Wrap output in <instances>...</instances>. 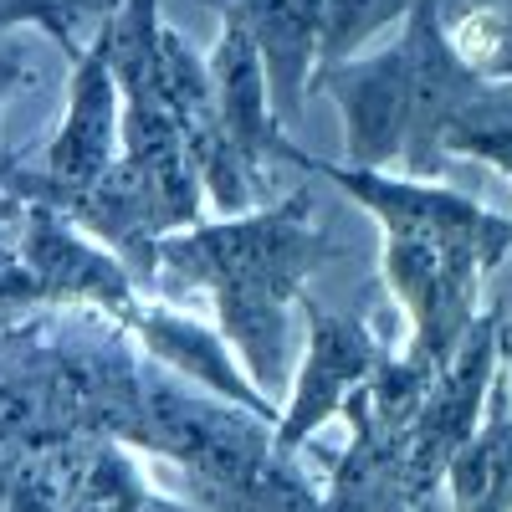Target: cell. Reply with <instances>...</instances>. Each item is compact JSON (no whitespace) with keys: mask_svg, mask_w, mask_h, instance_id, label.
<instances>
[{"mask_svg":"<svg viewBox=\"0 0 512 512\" xmlns=\"http://www.w3.org/2000/svg\"><path fill=\"white\" fill-rule=\"evenodd\" d=\"M333 246L313 231L308 190L282 205L190 226L159 241V277L205 287L216 297L221 338L272 405L292 390V313L303 308V282L328 262Z\"/></svg>","mask_w":512,"mask_h":512,"instance_id":"6da1fadb","label":"cell"},{"mask_svg":"<svg viewBox=\"0 0 512 512\" xmlns=\"http://www.w3.org/2000/svg\"><path fill=\"white\" fill-rule=\"evenodd\" d=\"M287 164H303L328 185L344 190L364 216L384 236H405V241H466V246H487L497 256L512 251V216H497L482 200L446 190L436 180H415L400 169H359V164H333L308 149H292Z\"/></svg>","mask_w":512,"mask_h":512,"instance_id":"7a4b0ae2","label":"cell"},{"mask_svg":"<svg viewBox=\"0 0 512 512\" xmlns=\"http://www.w3.org/2000/svg\"><path fill=\"white\" fill-rule=\"evenodd\" d=\"M118 159H123V93L108 67L103 41H93V47H82L72 57L67 113H62L57 139L47 144L41 175H16L11 190L21 195V205L62 210L72 195L98 185Z\"/></svg>","mask_w":512,"mask_h":512,"instance_id":"3957f363","label":"cell"},{"mask_svg":"<svg viewBox=\"0 0 512 512\" xmlns=\"http://www.w3.org/2000/svg\"><path fill=\"white\" fill-rule=\"evenodd\" d=\"M303 323H308V349H303V364L292 374V390H287L277 436H272L277 456H292L308 436H318L379 369H390L379 338L359 318L303 303Z\"/></svg>","mask_w":512,"mask_h":512,"instance_id":"277c9868","label":"cell"},{"mask_svg":"<svg viewBox=\"0 0 512 512\" xmlns=\"http://www.w3.org/2000/svg\"><path fill=\"white\" fill-rule=\"evenodd\" d=\"M405 47V72H410V149L400 175L415 180H436L446 164V134L451 123L477 103L487 88V77H477L451 47L446 21H441V0H420L415 16L400 31Z\"/></svg>","mask_w":512,"mask_h":512,"instance_id":"5b68a950","label":"cell"},{"mask_svg":"<svg viewBox=\"0 0 512 512\" xmlns=\"http://www.w3.org/2000/svg\"><path fill=\"white\" fill-rule=\"evenodd\" d=\"M313 93L344 118V149L359 169H405L410 149V72L400 36L354 62L318 67Z\"/></svg>","mask_w":512,"mask_h":512,"instance_id":"8992f818","label":"cell"},{"mask_svg":"<svg viewBox=\"0 0 512 512\" xmlns=\"http://www.w3.org/2000/svg\"><path fill=\"white\" fill-rule=\"evenodd\" d=\"M21 272L36 297H57V303H88L103 313H118L128 323L134 313V272L118 256L88 236H77L62 210L26 205V241H21Z\"/></svg>","mask_w":512,"mask_h":512,"instance_id":"52a82bcc","label":"cell"},{"mask_svg":"<svg viewBox=\"0 0 512 512\" xmlns=\"http://www.w3.org/2000/svg\"><path fill=\"white\" fill-rule=\"evenodd\" d=\"M210 11L221 16V26L246 31L267 67L272 108L287 128H297L313 93V77L323 67V36H318V11H308L303 0H210Z\"/></svg>","mask_w":512,"mask_h":512,"instance_id":"ba28073f","label":"cell"},{"mask_svg":"<svg viewBox=\"0 0 512 512\" xmlns=\"http://www.w3.org/2000/svg\"><path fill=\"white\" fill-rule=\"evenodd\" d=\"M128 328L144 338L149 359H159L164 369H180L185 379L205 384L210 395H221L226 405L246 410L251 420H267V425L282 420V405H272L262 390H256L251 374L236 359V349L226 344L216 328H205V323H195V318H185L175 308H159V303L134 308V313H128Z\"/></svg>","mask_w":512,"mask_h":512,"instance_id":"9c48e42d","label":"cell"},{"mask_svg":"<svg viewBox=\"0 0 512 512\" xmlns=\"http://www.w3.org/2000/svg\"><path fill=\"white\" fill-rule=\"evenodd\" d=\"M210 77H216V113L226 139L241 149V159L256 175H272V164L292 159V134L272 108V88H267V67L256 57V47L246 41V31L221 26V41L210 52Z\"/></svg>","mask_w":512,"mask_h":512,"instance_id":"30bf717a","label":"cell"},{"mask_svg":"<svg viewBox=\"0 0 512 512\" xmlns=\"http://www.w3.org/2000/svg\"><path fill=\"white\" fill-rule=\"evenodd\" d=\"M451 512H512V384H492L487 415L446 472Z\"/></svg>","mask_w":512,"mask_h":512,"instance_id":"8fae6325","label":"cell"},{"mask_svg":"<svg viewBox=\"0 0 512 512\" xmlns=\"http://www.w3.org/2000/svg\"><path fill=\"white\" fill-rule=\"evenodd\" d=\"M441 21L466 67L512 88V0H441Z\"/></svg>","mask_w":512,"mask_h":512,"instance_id":"7c38bea8","label":"cell"},{"mask_svg":"<svg viewBox=\"0 0 512 512\" xmlns=\"http://www.w3.org/2000/svg\"><path fill=\"white\" fill-rule=\"evenodd\" d=\"M415 6L420 0H323V21H318L323 67L364 57V47L384 31L400 36L405 21L415 16Z\"/></svg>","mask_w":512,"mask_h":512,"instance_id":"4fadbf2b","label":"cell"},{"mask_svg":"<svg viewBox=\"0 0 512 512\" xmlns=\"http://www.w3.org/2000/svg\"><path fill=\"white\" fill-rule=\"evenodd\" d=\"M446 159H477L512 175V88L507 82H487L477 103L451 123Z\"/></svg>","mask_w":512,"mask_h":512,"instance_id":"5bb4252c","label":"cell"},{"mask_svg":"<svg viewBox=\"0 0 512 512\" xmlns=\"http://www.w3.org/2000/svg\"><path fill=\"white\" fill-rule=\"evenodd\" d=\"M108 11L113 6H103V0H0V36L16 31V26H36V31H47L67 57H77L82 52L77 21L108 16Z\"/></svg>","mask_w":512,"mask_h":512,"instance_id":"9a60e30c","label":"cell"},{"mask_svg":"<svg viewBox=\"0 0 512 512\" xmlns=\"http://www.w3.org/2000/svg\"><path fill=\"white\" fill-rule=\"evenodd\" d=\"M502 374H507V384H512V323L502 318Z\"/></svg>","mask_w":512,"mask_h":512,"instance_id":"2e32d148","label":"cell"},{"mask_svg":"<svg viewBox=\"0 0 512 512\" xmlns=\"http://www.w3.org/2000/svg\"><path fill=\"white\" fill-rule=\"evenodd\" d=\"M11 77H16V62H11V57H0V98H6V88H11Z\"/></svg>","mask_w":512,"mask_h":512,"instance_id":"e0dca14e","label":"cell"},{"mask_svg":"<svg viewBox=\"0 0 512 512\" xmlns=\"http://www.w3.org/2000/svg\"><path fill=\"white\" fill-rule=\"evenodd\" d=\"M287 512H333V507H323V502L308 497V502H297V507H287Z\"/></svg>","mask_w":512,"mask_h":512,"instance_id":"ac0fdd59","label":"cell"},{"mask_svg":"<svg viewBox=\"0 0 512 512\" xmlns=\"http://www.w3.org/2000/svg\"><path fill=\"white\" fill-rule=\"evenodd\" d=\"M303 6H308V11H318V21H323V0H303Z\"/></svg>","mask_w":512,"mask_h":512,"instance_id":"d6986e66","label":"cell"},{"mask_svg":"<svg viewBox=\"0 0 512 512\" xmlns=\"http://www.w3.org/2000/svg\"><path fill=\"white\" fill-rule=\"evenodd\" d=\"M507 180H512V175H507Z\"/></svg>","mask_w":512,"mask_h":512,"instance_id":"ffe728a7","label":"cell"}]
</instances>
